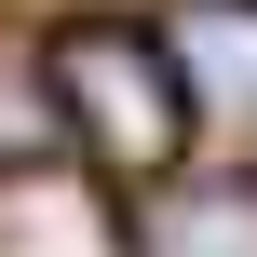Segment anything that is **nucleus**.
I'll use <instances>...</instances> for the list:
<instances>
[{
    "mask_svg": "<svg viewBox=\"0 0 257 257\" xmlns=\"http://www.w3.org/2000/svg\"><path fill=\"white\" fill-rule=\"evenodd\" d=\"M54 95H68V122H81V149H95L108 176H163V163H176L190 81H176V54H149L136 27H81V41L54 54Z\"/></svg>",
    "mask_w": 257,
    "mask_h": 257,
    "instance_id": "f257e3e1",
    "label": "nucleus"
},
{
    "mask_svg": "<svg viewBox=\"0 0 257 257\" xmlns=\"http://www.w3.org/2000/svg\"><path fill=\"white\" fill-rule=\"evenodd\" d=\"M0 257H122V230H108L95 176L14 149V176H0Z\"/></svg>",
    "mask_w": 257,
    "mask_h": 257,
    "instance_id": "f03ea898",
    "label": "nucleus"
},
{
    "mask_svg": "<svg viewBox=\"0 0 257 257\" xmlns=\"http://www.w3.org/2000/svg\"><path fill=\"white\" fill-rule=\"evenodd\" d=\"M176 81L217 95V108H257V0H190L176 14Z\"/></svg>",
    "mask_w": 257,
    "mask_h": 257,
    "instance_id": "7ed1b4c3",
    "label": "nucleus"
},
{
    "mask_svg": "<svg viewBox=\"0 0 257 257\" xmlns=\"http://www.w3.org/2000/svg\"><path fill=\"white\" fill-rule=\"evenodd\" d=\"M163 257H257V203H190V217H163Z\"/></svg>",
    "mask_w": 257,
    "mask_h": 257,
    "instance_id": "20e7f679",
    "label": "nucleus"
}]
</instances>
